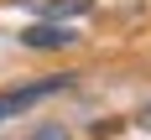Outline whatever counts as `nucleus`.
<instances>
[{"mask_svg":"<svg viewBox=\"0 0 151 140\" xmlns=\"http://www.w3.org/2000/svg\"><path fill=\"white\" fill-rule=\"evenodd\" d=\"M78 73H52V78H37V83H21V88H0V124L5 119H21L26 109L47 104V99H58V93L73 88Z\"/></svg>","mask_w":151,"mask_h":140,"instance_id":"1","label":"nucleus"},{"mask_svg":"<svg viewBox=\"0 0 151 140\" xmlns=\"http://www.w3.org/2000/svg\"><path fill=\"white\" fill-rule=\"evenodd\" d=\"M21 47H31V52H68V47H78V31L58 26V21H37V26L21 31Z\"/></svg>","mask_w":151,"mask_h":140,"instance_id":"2","label":"nucleus"},{"mask_svg":"<svg viewBox=\"0 0 151 140\" xmlns=\"http://www.w3.org/2000/svg\"><path fill=\"white\" fill-rule=\"evenodd\" d=\"M89 5H94V0H42L37 11H42L47 21H58V26H63L68 16H83V11H89Z\"/></svg>","mask_w":151,"mask_h":140,"instance_id":"3","label":"nucleus"},{"mask_svg":"<svg viewBox=\"0 0 151 140\" xmlns=\"http://www.w3.org/2000/svg\"><path fill=\"white\" fill-rule=\"evenodd\" d=\"M26 140H68V130H63L58 119H47V124H37V130H31Z\"/></svg>","mask_w":151,"mask_h":140,"instance_id":"4","label":"nucleus"},{"mask_svg":"<svg viewBox=\"0 0 151 140\" xmlns=\"http://www.w3.org/2000/svg\"><path fill=\"white\" fill-rule=\"evenodd\" d=\"M136 124H141V130H151V104H141V114H136Z\"/></svg>","mask_w":151,"mask_h":140,"instance_id":"5","label":"nucleus"},{"mask_svg":"<svg viewBox=\"0 0 151 140\" xmlns=\"http://www.w3.org/2000/svg\"><path fill=\"white\" fill-rule=\"evenodd\" d=\"M11 5H42V0H11Z\"/></svg>","mask_w":151,"mask_h":140,"instance_id":"6","label":"nucleus"}]
</instances>
